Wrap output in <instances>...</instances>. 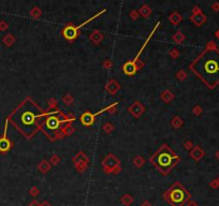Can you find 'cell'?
I'll return each mask as SVG.
<instances>
[{
    "instance_id": "obj_5",
    "label": "cell",
    "mask_w": 219,
    "mask_h": 206,
    "mask_svg": "<svg viewBox=\"0 0 219 206\" xmlns=\"http://www.w3.org/2000/svg\"><path fill=\"white\" fill-rule=\"evenodd\" d=\"M170 202L172 203L174 206H181V204L187 201L188 199V193L186 192V190L181 186V185H175L174 187H172L170 190Z\"/></svg>"
},
{
    "instance_id": "obj_2",
    "label": "cell",
    "mask_w": 219,
    "mask_h": 206,
    "mask_svg": "<svg viewBox=\"0 0 219 206\" xmlns=\"http://www.w3.org/2000/svg\"><path fill=\"white\" fill-rule=\"evenodd\" d=\"M191 68L195 74L209 87H214L219 82V53L206 51L194 62Z\"/></svg>"
},
{
    "instance_id": "obj_12",
    "label": "cell",
    "mask_w": 219,
    "mask_h": 206,
    "mask_svg": "<svg viewBox=\"0 0 219 206\" xmlns=\"http://www.w3.org/2000/svg\"><path fill=\"white\" fill-rule=\"evenodd\" d=\"M189 206H197V205H195L194 203H190V204H189Z\"/></svg>"
},
{
    "instance_id": "obj_1",
    "label": "cell",
    "mask_w": 219,
    "mask_h": 206,
    "mask_svg": "<svg viewBox=\"0 0 219 206\" xmlns=\"http://www.w3.org/2000/svg\"><path fill=\"white\" fill-rule=\"evenodd\" d=\"M41 110L30 99H26L10 115L11 121L27 137H30L38 129V119L43 114Z\"/></svg>"
},
{
    "instance_id": "obj_11",
    "label": "cell",
    "mask_w": 219,
    "mask_h": 206,
    "mask_svg": "<svg viewBox=\"0 0 219 206\" xmlns=\"http://www.w3.org/2000/svg\"><path fill=\"white\" fill-rule=\"evenodd\" d=\"M38 204H37V202H34V203H31V204H30V206H37Z\"/></svg>"
},
{
    "instance_id": "obj_9",
    "label": "cell",
    "mask_w": 219,
    "mask_h": 206,
    "mask_svg": "<svg viewBox=\"0 0 219 206\" xmlns=\"http://www.w3.org/2000/svg\"><path fill=\"white\" fill-rule=\"evenodd\" d=\"M108 109H109V107H106V109L102 110V111L97 112V113H95V114H90L89 112L83 114V115L81 116V123H82L84 126H92V123H95V117H96L97 115H99L100 113H103V112L106 111Z\"/></svg>"
},
{
    "instance_id": "obj_8",
    "label": "cell",
    "mask_w": 219,
    "mask_h": 206,
    "mask_svg": "<svg viewBox=\"0 0 219 206\" xmlns=\"http://www.w3.org/2000/svg\"><path fill=\"white\" fill-rule=\"evenodd\" d=\"M7 129H8V120L6 121V128H4L3 135L0 137V151L1 153H7L12 147V143L9 141L8 137H7Z\"/></svg>"
},
{
    "instance_id": "obj_13",
    "label": "cell",
    "mask_w": 219,
    "mask_h": 206,
    "mask_svg": "<svg viewBox=\"0 0 219 206\" xmlns=\"http://www.w3.org/2000/svg\"><path fill=\"white\" fill-rule=\"evenodd\" d=\"M218 158H219V156H218Z\"/></svg>"
},
{
    "instance_id": "obj_10",
    "label": "cell",
    "mask_w": 219,
    "mask_h": 206,
    "mask_svg": "<svg viewBox=\"0 0 219 206\" xmlns=\"http://www.w3.org/2000/svg\"><path fill=\"white\" fill-rule=\"evenodd\" d=\"M42 206H51L50 204H48V203L47 202H44L43 203V204H42Z\"/></svg>"
},
{
    "instance_id": "obj_7",
    "label": "cell",
    "mask_w": 219,
    "mask_h": 206,
    "mask_svg": "<svg viewBox=\"0 0 219 206\" xmlns=\"http://www.w3.org/2000/svg\"><path fill=\"white\" fill-rule=\"evenodd\" d=\"M59 123H60V120L58 118H56L54 116H50L43 123V128L44 130H50V131H53L55 132L56 130L59 127Z\"/></svg>"
},
{
    "instance_id": "obj_3",
    "label": "cell",
    "mask_w": 219,
    "mask_h": 206,
    "mask_svg": "<svg viewBox=\"0 0 219 206\" xmlns=\"http://www.w3.org/2000/svg\"><path fill=\"white\" fill-rule=\"evenodd\" d=\"M150 160L162 173H168L175 165V163L179 160V158L174 154L173 151L167 145H164L162 148L159 149L158 153H156L151 157Z\"/></svg>"
},
{
    "instance_id": "obj_4",
    "label": "cell",
    "mask_w": 219,
    "mask_h": 206,
    "mask_svg": "<svg viewBox=\"0 0 219 206\" xmlns=\"http://www.w3.org/2000/svg\"><path fill=\"white\" fill-rule=\"evenodd\" d=\"M103 12H105V10H103L102 12L96 14V15H94L92 17H90L89 20H85V22L82 23L81 25L76 26V27H74V26H72V25L66 26V27H65L64 29H62V36H64V38L66 39V40H68V41H70V42H72L73 40H75L76 38H78V30H80L81 28L83 27V26H85L86 24H88L89 22L94 20L95 18L98 17V16H100Z\"/></svg>"
},
{
    "instance_id": "obj_6",
    "label": "cell",
    "mask_w": 219,
    "mask_h": 206,
    "mask_svg": "<svg viewBox=\"0 0 219 206\" xmlns=\"http://www.w3.org/2000/svg\"><path fill=\"white\" fill-rule=\"evenodd\" d=\"M158 24H159V23H158ZM158 24L156 25L155 29L153 30V32H151V34H150V37H148L147 40H146V42H145V43H144V45L142 46L141 50L139 51V53L136 54V57H134V59L132 60L131 62H127V64H126L125 65H123V72H125V74H127V75H133V74L136 72V61H137V58L140 57V55H141V53L144 51V48L146 47V45H147V43H148V42H150V40L151 37H153V34H155V30L157 29V26H158Z\"/></svg>"
}]
</instances>
